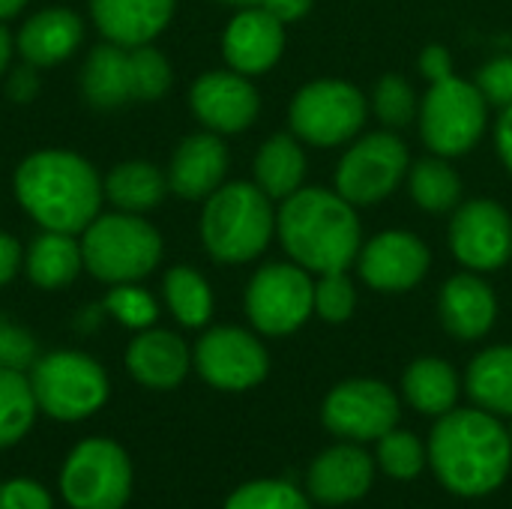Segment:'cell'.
Masks as SVG:
<instances>
[{"label": "cell", "instance_id": "cell-18", "mask_svg": "<svg viewBox=\"0 0 512 509\" xmlns=\"http://www.w3.org/2000/svg\"><path fill=\"white\" fill-rule=\"evenodd\" d=\"M375 483V459L351 441H342L309 465L306 474V489L309 498L324 504V507H342L354 504L363 495H369Z\"/></svg>", "mask_w": 512, "mask_h": 509}, {"label": "cell", "instance_id": "cell-45", "mask_svg": "<svg viewBox=\"0 0 512 509\" xmlns=\"http://www.w3.org/2000/svg\"><path fill=\"white\" fill-rule=\"evenodd\" d=\"M18 264H21V246H18V240L0 231V285H6L18 273Z\"/></svg>", "mask_w": 512, "mask_h": 509}, {"label": "cell", "instance_id": "cell-12", "mask_svg": "<svg viewBox=\"0 0 512 509\" xmlns=\"http://www.w3.org/2000/svg\"><path fill=\"white\" fill-rule=\"evenodd\" d=\"M246 315L261 336H291L315 315V279L294 261L264 264L246 285Z\"/></svg>", "mask_w": 512, "mask_h": 509}, {"label": "cell", "instance_id": "cell-49", "mask_svg": "<svg viewBox=\"0 0 512 509\" xmlns=\"http://www.w3.org/2000/svg\"><path fill=\"white\" fill-rule=\"evenodd\" d=\"M510 438H512V432H510Z\"/></svg>", "mask_w": 512, "mask_h": 509}, {"label": "cell", "instance_id": "cell-40", "mask_svg": "<svg viewBox=\"0 0 512 509\" xmlns=\"http://www.w3.org/2000/svg\"><path fill=\"white\" fill-rule=\"evenodd\" d=\"M0 509H54L51 492L27 477L0 483Z\"/></svg>", "mask_w": 512, "mask_h": 509}, {"label": "cell", "instance_id": "cell-46", "mask_svg": "<svg viewBox=\"0 0 512 509\" xmlns=\"http://www.w3.org/2000/svg\"><path fill=\"white\" fill-rule=\"evenodd\" d=\"M9 57H12V36H9V30L0 24V72L9 66Z\"/></svg>", "mask_w": 512, "mask_h": 509}, {"label": "cell", "instance_id": "cell-38", "mask_svg": "<svg viewBox=\"0 0 512 509\" xmlns=\"http://www.w3.org/2000/svg\"><path fill=\"white\" fill-rule=\"evenodd\" d=\"M477 90L489 102V108H510L512 105V54H498L477 69L474 78Z\"/></svg>", "mask_w": 512, "mask_h": 509}, {"label": "cell", "instance_id": "cell-43", "mask_svg": "<svg viewBox=\"0 0 512 509\" xmlns=\"http://www.w3.org/2000/svg\"><path fill=\"white\" fill-rule=\"evenodd\" d=\"M9 99L15 102H30L39 90V78L33 72V66H18L12 75H9Z\"/></svg>", "mask_w": 512, "mask_h": 509}, {"label": "cell", "instance_id": "cell-2", "mask_svg": "<svg viewBox=\"0 0 512 509\" xmlns=\"http://www.w3.org/2000/svg\"><path fill=\"white\" fill-rule=\"evenodd\" d=\"M276 237L288 258L312 276L348 270L363 246L357 207L336 189L300 186L276 213Z\"/></svg>", "mask_w": 512, "mask_h": 509}, {"label": "cell", "instance_id": "cell-16", "mask_svg": "<svg viewBox=\"0 0 512 509\" xmlns=\"http://www.w3.org/2000/svg\"><path fill=\"white\" fill-rule=\"evenodd\" d=\"M354 264H357L360 279L372 291L405 294L426 279L432 267V252L423 237L402 231V228H390L363 240Z\"/></svg>", "mask_w": 512, "mask_h": 509}, {"label": "cell", "instance_id": "cell-7", "mask_svg": "<svg viewBox=\"0 0 512 509\" xmlns=\"http://www.w3.org/2000/svg\"><path fill=\"white\" fill-rule=\"evenodd\" d=\"M417 126L429 153L456 159L471 153L486 135L489 102L483 99L474 81L450 75L429 84L426 96L420 99Z\"/></svg>", "mask_w": 512, "mask_h": 509}, {"label": "cell", "instance_id": "cell-10", "mask_svg": "<svg viewBox=\"0 0 512 509\" xmlns=\"http://www.w3.org/2000/svg\"><path fill=\"white\" fill-rule=\"evenodd\" d=\"M369 117L366 93L342 78H318L303 84L288 105L291 132L312 147L351 144Z\"/></svg>", "mask_w": 512, "mask_h": 509}, {"label": "cell", "instance_id": "cell-14", "mask_svg": "<svg viewBox=\"0 0 512 509\" xmlns=\"http://www.w3.org/2000/svg\"><path fill=\"white\" fill-rule=\"evenodd\" d=\"M450 249L465 270L495 273L512 258V216L492 198H471L453 210Z\"/></svg>", "mask_w": 512, "mask_h": 509}, {"label": "cell", "instance_id": "cell-29", "mask_svg": "<svg viewBox=\"0 0 512 509\" xmlns=\"http://www.w3.org/2000/svg\"><path fill=\"white\" fill-rule=\"evenodd\" d=\"M102 192L123 213H147L162 204L168 177L150 162H123L108 171Z\"/></svg>", "mask_w": 512, "mask_h": 509}, {"label": "cell", "instance_id": "cell-3", "mask_svg": "<svg viewBox=\"0 0 512 509\" xmlns=\"http://www.w3.org/2000/svg\"><path fill=\"white\" fill-rule=\"evenodd\" d=\"M102 195L93 165L66 150L33 153L15 171L18 204L45 231H84L96 219Z\"/></svg>", "mask_w": 512, "mask_h": 509}, {"label": "cell", "instance_id": "cell-35", "mask_svg": "<svg viewBox=\"0 0 512 509\" xmlns=\"http://www.w3.org/2000/svg\"><path fill=\"white\" fill-rule=\"evenodd\" d=\"M222 509H312V504L285 480H252L234 489Z\"/></svg>", "mask_w": 512, "mask_h": 509}, {"label": "cell", "instance_id": "cell-17", "mask_svg": "<svg viewBox=\"0 0 512 509\" xmlns=\"http://www.w3.org/2000/svg\"><path fill=\"white\" fill-rule=\"evenodd\" d=\"M189 105L210 132L237 135L255 123L261 111V96L249 75H240L234 69H213L192 84Z\"/></svg>", "mask_w": 512, "mask_h": 509}, {"label": "cell", "instance_id": "cell-42", "mask_svg": "<svg viewBox=\"0 0 512 509\" xmlns=\"http://www.w3.org/2000/svg\"><path fill=\"white\" fill-rule=\"evenodd\" d=\"M312 3L315 0H261L258 6L267 9L270 15H276L282 24H294L300 18H306L312 12Z\"/></svg>", "mask_w": 512, "mask_h": 509}, {"label": "cell", "instance_id": "cell-19", "mask_svg": "<svg viewBox=\"0 0 512 509\" xmlns=\"http://www.w3.org/2000/svg\"><path fill=\"white\" fill-rule=\"evenodd\" d=\"M222 54L240 75H261L285 54V24L261 6H243L225 27Z\"/></svg>", "mask_w": 512, "mask_h": 509}, {"label": "cell", "instance_id": "cell-32", "mask_svg": "<svg viewBox=\"0 0 512 509\" xmlns=\"http://www.w3.org/2000/svg\"><path fill=\"white\" fill-rule=\"evenodd\" d=\"M165 300L171 315L189 327L198 330L213 318V291L207 285V279L192 270V267H171L165 276Z\"/></svg>", "mask_w": 512, "mask_h": 509}, {"label": "cell", "instance_id": "cell-11", "mask_svg": "<svg viewBox=\"0 0 512 509\" xmlns=\"http://www.w3.org/2000/svg\"><path fill=\"white\" fill-rule=\"evenodd\" d=\"M411 153L393 129L369 132L348 144L336 165L333 189L354 207H372L387 201L408 177Z\"/></svg>", "mask_w": 512, "mask_h": 509}, {"label": "cell", "instance_id": "cell-27", "mask_svg": "<svg viewBox=\"0 0 512 509\" xmlns=\"http://www.w3.org/2000/svg\"><path fill=\"white\" fill-rule=\"evenodd\" d=\"M465 387L477 408L495 417H512V345L480 351L468 366Z\"/></svg>", "mask_w": 512, "mask_h": 509}, {"label": "cell", "instance_id": "cell-33", "mask_svg": "<svg viewBox=\"0 0 512 509\" xmlns=\"http://www.w3.org/2000/svg\"><path fill=\"white\" fill-rule=\"evenodd\" d=\"M372 111L375 117L381 120L384 129H405L417 120L420 114V99H417V90L414 84L405 78V75H396V72H387L378 78L375 90H372Z\"/></svg>", "mask_w": 512, "mask_h": 509}, {"label": "cell", "instance_id": "cell-20", "mask_svg": "<svg viewBox=\"0 0 512 509\" xmlns=\"http://www.w3.org/2000/svg\"><path fill=\"white\" fill-rule=\"evenodd\" d=\"M438 318L444 330L459 342L483 339L498 321V297L483 273L462 270L450 276L438 297Z\"/></svg>", "mask_w": 512, "mask_h": 509}, {"label": "cell", "instance_id": "cell-30", "mask_svg": "<svg viewBox=\"0 0 512 509\" xmlns=\"http://www.w3.org/2000/svg\"><path fill=\"white\" fill-rule=\"evenodd\" d=\"M408 195L426 213H450L462 204V177L444 156H426L408 168Z\"/></svg>", "mask_w": 512, "mask_h": 509}, {"label": "cell", "instance_id": "cell-26", "mask_svg": "<svg viewBox=\"0 0 512 509\" xmlns=\"http://www.w3.org/2000/svg\"><path fill=\"white\" fill-rule=\"evenodd\" d=\"M402 393L411 408L426 417H444L456 408L462 381L459 372L441 357H420L402 375Z\"/></svg>", "mask_w": 512, "mask_h": 509}, {"label": "cell", "instance_id": "cell-1", "mask_svg": "<svg viewBox=\"0 0 512 509\" xmlns=\"http://www.w3.org/2000/svg\"><path fill=\"white\" fill-rule=\"evenodd\" d=\"M426 450L438 483L459 498H486L510 474V432L483 408H453L438 417Z\"/></svg>", "mask_w": 512, "mask_h": 509}, {"label": "cell", "instance_id": "cell-48", "mask_svg": "<svg viewBox=\"0 0 512 509\" xmlns=\"http://www.w3.org/2000/svg\"><path fill=\"white\" fill-rule=\"evenodd\" d=\"M222 3H231V6H240L243 9V6H258L261 0H222Z\"/></svg>", "mask_w": 512, "mask_h": 509}, {"label": "cell", "instance_id": "cell-31", "mask_svg": "<svg viewBox=\"0 0 512 509\" xmlns=\"http://www.w3.org/2000/svg\"><path fill=\"white\" fill-rule=\"evenodd\" d=\"M39 405L21 369H0V450L15 447L36 423Z\"/></svg>", "mask_w": 512, "mask_h": 509}, {"label": "cell", "instance_id": "cell-39", "mask_svg": "<svg viewBox=\"0 0 512 509\" xmlns=\"http://www.w3.org/2000/svg\"><path fill=\"white\" fill-rule=\"evenodd\" d=\"M33 363H36V342H33V336L24 327L6 321L0 315V369H21L24 372Z\"/></svg>", "mask_w": 512, "mask_h": 509}, {"label": "cell", "instance_id": "cell-15", "mask_svg": "<svg viewBox=\"0 0 512 509\" xmlns=\"http://www.w3.org/2000/svg\"><path fill=\"white\" fill-rule=\"evenodd\" d=\"M192 363L198 375L225 393H243L258 387L270 372V354L261 339L243 327H213L207 330L195 351Z\"/></svg>", "mask_w": 512, "mask_h": 509}, {"label": "cell", "instance_id": "cell-44", "mask_svg": "<svg viewBox=\"0 0 512 509\" xmlns=\"http://www.w3.org/2000/svg\"><path fill=\"white\" fill-rule=\"evenodd\" d=\"M495 147H498L504 168L512 174V105L501 108V117L495 123Z\"/></svg>", "mask_w": 512, "mask_h": 509}, {"label": "cell", "instance_id": "cell-4", "mask_svg": "<svg viewBox=\"0 0 512 509\" xmlns=\"http://www.w3.org/2000/svg\"><path fill=\"white\" fill-rule=\"evenodd\" d=\"M276 234L273 201L246 180L222 183L201 213V240L219 264L255 261Z\"/></svg>", "mask_w": 512, "mask_h": 509}, {"label": "cell", "instance_id": "cell-8", "mask_svg": "<svg viewBox=\"0 0 512 509\" xmlns=\"http://www.w3.org/2000/svg\"><path fill=\"white\" fill-rule=\"evenodd\" d=\"M57 486L69 509H123L135 486L132 459L111 438H84L63 459Z\"/></svg>", "mask_w": 512, "mask_h": 509}, {"label": "cell", "instance_id": "cell-23", "mask_svg": "<svg viewBox=\"0 0 512 509\" xmlns=\"http://www.w3.org/2000/svg\"><path fill=\"white\" fill-rule=\"evenodd\" d=\"M177 0H90L102 36L114 45H150L171 21Z\"/></svg>", "mask_w": 512, "mask_h": 509}, {"label": "cell", "instance_id": "cell-25", "mask_svg": "<svg viewBox=\"0 0 512 509\" xmlns=\"http://www.w3.org/2000/svg\"><path fill=\"white\" fill-rule=\"evenodd\" d=\"M306 180V150L294 132L270 135L255 156V186L270 201H285Z\"/></svg>", "mask_w": 512, "mask_h": 509}, {"label": "cell", "instance_id": "cell-22", "mask_svg": "<svg viewBox=\"0 0 512 509\" xmlns=\"http://www.w3.org/2000/svg\"><path fill=\"white\" fill-rule=\"evenodd\" d=\"M192 354L186 342L171 330H141L129 351H126V369L129 375L147 387V390H174L189 375Z\"/></svg>", "mask_w": 512, "mask_h": 509}, {"label": "cell", "instance_id": "cell-9", "mask_svg": "<svg viewBox=\"0 0 512 509\" xmlns=\"http://www.w3.org/2000/svg\"><path fill=\"white\" fill-rule=\"evenodd\" d=\"M30 387L45 417L81 423L108 402L105 369L81 351H51L30 366Z\"/></svg>", "mask_w": 512, "mask_h": 509}, {"label": "cell", "instance_id": "cell-47", "mask_svg": "<svg viewBox=\"0 0 512 509\" xmlns=\"http://www.w3.org/2000/svg\"><path fill=\"white\" fill-rule=\"evenodd\" d=\"M24 3H27V0H0V21H3V18H12Z\"/></svg>", "mask_w": 512, "mask_h": 509}, {"label": "cell", "instance_id": "cell-13", "mask_svg": "<svg viewBox=\"0 0 512 509\" xmlns=\"http://www.w3.org/2000/svg\"><path fill=\"white\" fill-rule=\"evenodd\" d=\"M321 420L330 435L351 444H369L396 429L399 399L393 387H387L384 381L351 378L327 393Z\"/></svg>", "mask_w": 512, "mask_h": 509}, {"label": "cell", "instance_id": "cell-24", "mask_svg": "<svg viewBox=\"0 0 512 509\" xmlns=\"http://www.w3.org/2000/svg\"><path fill=\"white\" fill-rule=\"evenodd\" d=\"M84 39V24L69 9H45L18 33V51L30 66H54L75 54Z\"/></svg>", "mask_w": 512, "mask_h": 509}, {"label": "cell", "instance_id": "cell-5", "mask_svg": "<svg viewBox=\"0 0 512 509\" xmlns=\"http://www.w3.org/2000/svg\"><path fill=\"white\" fill-rule=\"evenodd\" d=\"M171 87V63L153 45H99L81 69V93L93 108L111 111L129 102H153Z\"/></svg>", "mask_w": 512, "mask_h": 509}, {"label": "cell", "instance_id": "cell-41", "mask_svg": "<svg viewBox=\"0 0 512 509\" xmlns=\"http://www.w3.org/2000/svg\"><path fill=\"white\" fill-rule=\"evenodd\" d=\"M417 66H420V72H423V78H426L429 84L456 75V72H453V54H450V48H447V45H438V42H432V45L423 48Z\"/></svg>", "mask_w": 512, "mask_h": 509}, {"label": "cell", "instance_id": "cell-28", "mask_svg": "<svg viewBox=\"0 0 512 509\" xmlns=\"http://www.w3.org/2000/svg\"><path fill=\"white\" fill-rule=\"evenodd\" d=\"M24 264H27V276L33 285H39L45 291H57L81 273V267H84L81 243H75L72 234L45 231L30 243Z\"/></svg>", "mask_w": 512, "mask_h": 509}, {"label": "cell", "instance_id": "cell-6", "mask_svg": "<svg viewBox=\"0 0 512 509\" xmlns=\"http://www.w3.org/2000/svg\"><path fill=\"white\" fill-rule=\"evenodd\" d=\"M81 255L99 282L126 285L153 273L162 258V237L138 213H111L84 228Z\"/></svg>", "mask_w": 512, "mask_h": 509}, {"label": "cell", "instance_id": "cell-21", "mask_svg": "<svg viewBox=\"0 0 512 509\" xmlns=\"http://www.w3.org/2000/svg\"><path fill=\"white\" fill-rule=\"evenodd\" d=\"M228 147L216 132H195L180 141L168 165V189L186 201H207L225 180Z\"/></svg>", "mask_w": 512, "mask_h": 509}, {"label": "cell", "instance_id": "cell-34", "mask_svg": "<svg viewBox=\"0 0 512 509\" xmlns=\"http://www.w3.org/2000/svg\"><path fill=\"white\" fill-rule=\"evenodd\" d=\"M426 459H429V450L411 432L393 429L384 438H378V468L393 480H402V483L417 480Z\"/></svg>", "mask_w": 512, "mask_h": 509}, {"label": "cell", "instance_id": "cell-37", "mask_svg": "<svg viewBox=\"0 0 512 509\" xmlns=\"http://www.w3.org/2000/svg\"><path fill=\"white\" fill-rule=\"evenodd\" d=\"M102 309H105L111 318H117L123 327H129V330H147V327H153V321L159 318L156 300H153L147 291L135 288L132 282L114 285V291L105 297Z\"/></svg>", "mask_w": 512, "mask_h": 509}, {"label": "cell", "instance_id": "cell-36", "mask_svg": "<svg viewBox=\"0 0 512 509\" xmlns=\"http://www.w3.org/2000/svg\"><path fill=\"white\" fill-rule=\"evenodd\" d=\"M357 309V288L348 279V270L339 273H321L315 279V315L327 324H345L351 321Z\"/></svg>", "mask_w": 512, "mask_h": 509}]
</instances>
